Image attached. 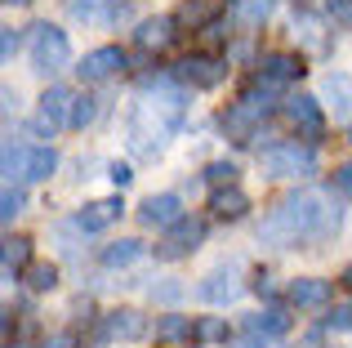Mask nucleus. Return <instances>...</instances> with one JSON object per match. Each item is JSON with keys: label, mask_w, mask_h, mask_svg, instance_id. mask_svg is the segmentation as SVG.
I'll use <instances>...</instances> for the list:
<instances>
[{"label": "nucleus", "mask_w": 352, "mask_h": 348, "mask_svg": "<svg viewBox=\"0 0 352 348\" xmlns=\"http://www.w3.org/2000/svg\"><path fill=\"white\" fill-rule=\"evenodd\" d=\"M236 23L241 27H263L267 14H272V0H236Z\"/></svg>", "instance_id": "4be33fe9"}, {"label": "nucleus", "mask_w": 352, "mask_h": 348, "mask_svg": "<svg viewBox=\"0 0 352 348\" xmlns=\"http://www.w3.org/2000/svg\"><path fill=\"white\" fill-rule=\"evenodd\" d=\"M201 237H206V224H201V219H179L174 228H165V237H161V246H156V254H161V259H179V254L197 250Z\"/></svg>", "instance_id": "423d86ee"}, {"label": "nucleus", "mask_w": 352, "mask_h": 348, "mask_svg": "<svg viewBox=\"0 0 352 348\" xmlns=\"http://www.w3.org/2000/svg\"><path fill=\"white\" fill-rule=\"evenodd\" d=\"M32 63H36V72L41 76H50V72H58V67H67V58H72V45H67V32H58V27H50V23H41V27H32Z\"/></svg>", "instance_id": "7ed1b4c3"}, {"label": "nucleus", "mask_w": 352, "mask_h": 348, "mask_svg": "<svg viewBox=\"0 0 352 348\" xmlns=\"http://www.w3.org/2000/svg\"><path fill=\"white\" fill-rule=\"evenodd\" d=\"M348 281H352V268H348Z\"/></svg>", "instance_id": "37998d69"}, {"label": "nucleus", "mask_w": 352, "mask_h": 348, "mask_svg": "<svg viewBox=\"0 0 352 348\" xmlns=\"http://www.w3.org/2000/svg\"><path fill=\"white\" fill-rule=\"evenodd\" d=\"M210 206H214V215H223V219H236V215H245V192L241 188H232V183H228V188H219L214 192V201H210Z\"/></svg>", "instance_id": "6ab92c4d"}, {"label": "nucleus", "mask_w": 352, "mask_h": 348, "mask_svg": "<svg viewBox=\"0 0 352 348\" xmlns=\"http://www.w3.org/2000/svg\"><path fill=\"white\" fill-rule=\"evenodd\" d=\"M330 299V281H321V277H299V281H290V304H299V308H321Z\"/></svg>", "instance_id": "f8f14e48"}, {"label": "nucleus", "mask_w": 352, "mask_h": 348, "mask_svg": "<svg viewBox=\"0 0 352 348\" xmlns=\"http://www.w3.org/2000/svg\"><path fill=\"white\" fill-rule=\"evenodd\" d=\"M179 76L192 80L197 89H210V85H219V80H223V63H214V58H188L179 67Z\"/></svg>", "instance_id": "ddd939ff"}, {"label": "nucleus", "mask_w": 352, "mask_h": 348, "mask_svg": "<svg viewBox=\"0 0 352 348\" xmlns=\"http://www.w3.org/2000/svg\"><path fill=\"white\" fill-rule=\"evenodd\" d=\"M206 174H210V183H219V188H223V183H236V166H232V161H214Z\"/></svg>", "instance_id": "7c9ffc66"}, {"label": "nucleus", "mask_w": 352, "mask_h": 348, "mask_svg": "<svg viewBox=\"0 0 352 348\" xmlns=\"http://www.w3.org/2000/svg\"><path fill=\"white\" fill-rule=\"evenodd\" d=\"M138 219H143V228H174L183 219V201L174 197V192H156V197L143 201Z\"/></svg>", "instance_id": "0eeeda50"}, {"label": "nucleus", "mask_w": 352, "mask_h": 348, "mask_svg": "<svg viewBox=\"0 0 352 348\" xmlns=\"http://www.w3.org/2000/svg\"><path fill=\"white\" fill-rule=\"evenodd\" d=\"M258 166H263V174H272V179H299V174L317 170V152L299 148V143H281V148H267L258 157Z\"/></svg>", "instance_id": "f03ea898"}, {"label": "nucleus", "mask_w": 352, "mask_h": 348, "mask_svg": "<svg viewBox=\"0 0 352 348\" xmlns=\"http://www.w3.org/2000/svg\"><path fill=\"white\" fill-rule=\"evenodd\" d=\"M326 98H330V107H335L339 121L352 116V80L348 76H326Z\"/></svg>", "instance_id": "dca6fc26"}, {"label": "nucleus", "mask_w": 352, "mask_h": 348, "mask_svg": "<svg viewBox=\"0 0 352 348\" xmlns=\"http://www.w3.org/2000/svg\"><path fill=\"white\" fill-rule=\"evenodd\" d=\"M285 116H290V125H294V130H303L308 139H317V134L326 130V121H321V103H317V98H308V94L290 98V103H285Z\"/></svg>", "instance_id": "1a4fd4ad"}, {"label": "nucleus", "mask_w": 352, "mask_h": 348, "mask_svg": "<svg viewBox=\"0 0 352 348\" xmlns=\"http://www.w3.org/2000/svg\"><path fill=\"white\" fill-rule=\"evenodd\" d=\"M112 179L120 183V188H125V183H129V179H134V174H129V166H112Z\"/></svg>", "instance_id": "58836bf2"}, {"label": "nucleus", "mask_w": 352, "mask_h": 348, "mask_svg": "<svg viewBox=\"0 0 352 348\" xmlns=\"http://www.w3.org/2000/svg\"><path fill=\"white\" fill-rule=\"evenodd\" d=\"M5 5H27V0H5Z\"/></svg>", "instance_id": "79ce46f5"}, {"label": "nucleus", "mask_w": 352, "mask_h": 348, "mask_svg": "<svg viewBox=\"0 0 352 348\" xmlns=\"http://www.w3.org/2000/svg\"><path fill=\"white\" fill-rule=\"evenodd\" d=\"M94 112H98V107H94V98H89V94H80L76 103H72V125H76V130H85V125L94 121Z\"/></svg>", "instance_id": "c85d7f7f"}, {"label": "nucleus", "mask_w": 352, "mask_h": 348, "mask_svg": "<svg viewBox=\"0 0 352 348\" xmlns=\"http://www.w3.org/2000/svg\"><path fill=\"white\" fill-rule=\"evenodd\" d=\"M335 183H339V188H344V192H352V166H339V174H335Z\"/></svg>", "instance_id": "4c0bfd02"}, {"label": "nucleus", "mask_w": 352, "mask_h": 348, "mask_svg": "<svg viewBox=\"0 0 352 348\" xmlns=\"http://www.w3.org/2000/svg\"><path fill=\"white\" fill-rule=\"evenodd\" d=\"M27 286H32V290H54V286H58V268H54V263H32Z\"/></svg>", "instance_id": "a878e982"}, {"label": "nucleus", "mask_w": 352, "mask_h": 348, "mask_svg": "<svg viewBox=\"0 0 352 348\" xmlns=\"http://www.w3.org/2000/svg\"><path fill=\"white\" fill-rule=\"evenodd\" d=\"M330 326H335V331H352V304H339L335 317H330Z\"/></svg>", "instance_id": "72a5a7b5"}, {"label": "nucleus", "mask_w": 352, "mask_h": 348, "mask_svg": "<svg viewBox=\"0 0 352 348\" xmlns=\"http://www.w3.org/2000/svg\"><path fill=\"white\" fill-rule=\"evenodd\" d=\"M107 5L112 0H67L72 23H107Z\"/></svg>", "instance_id": "aec40b11"}, {"label": "nucleus", "mask_w": 352, "mask_h": 348, "mask_svg": "<svg viewBox=\"0 0 352 348\" xmlns=\"http://www.w3.org/2000/svg\"><path fill=\"white\" fill-rule=\"evenodd\" d=\"M120 210H125V206H120V197L94 201V206H85V210L76 215V228H80V232H98V228H107V224H112Z\"/></svg>", "instance_id": "9b49d317"}, {"label": "nucleus", "mask_w": 352, "mask_h": 348, "mask_svg": "<svg viewBox=\"0 0 352 348\" xmlns=\"http://www.w3.org/2000/svg\"><path fill=\"white\" fill-rule=\"evenodd\" d=\"M236 348H267V344H258V340H245V344H236Z\"/></svg>", "instance_id": "a19ab883"}, {"label": "nucleus", "mask_w": 352, "mask_h": 348, "mask_svg": "<svg viewBox=\"0 0 352 348\" xmlns=\"http://www.w3.org/2000/svg\"><path fill=\"white\" fill-rule=\"evenodd\" d=\"M188 335H192L188 317H165V322L156 326V340H161V344H179V340H188Z\"/></svg>", "instance_id": "b1692460"}, {"label": "nucleus", "mask_w": 352, "mask_h": 348, "mask_svg": "<svg viewBox=\"0 0 352 348\" xmlns=\"http://www.w3.org/2000/svg\"><path fill=\"white\" fill-rule=\"evenodd\" d=\"M112 340H138L143 335V317L138 313H129V308H120V313H112L107 317V326H103Z\"/></svg>", "instance_id": "f3484780"}, {"label": "nucleus", "mask_w": 352, "mask_h": 348, "mask_svg": "<svg viewBox=\"0 0 352 348\" xmlns=\"http://www.w3.org/2000/svg\"><path fill=\"white\" fill-rule=\"evenodd\" d=\"M339 232V210L330 206L326 192H290L272 215L263 219L258 228V241L263 246H276V250H290L299 241H326V237Z\"/></svg>", "instance_id": "f257e3e1"}, {"label": "nucleus", "mask_w": 352, "mask_h": 348, "mask_svg": "<svg viewBox=\"0 0 352 348\" xmlns=\"http://www.w3.org/2000/svg\"><path fill=\"white\" fill-rule=\"evenodd\" d=\"M116 67H125V54L116 50V45H107V50H94V54H85L80 58V80H107Z\"/></svg>", "instance_id": "9d476101"}, {"label": "nucleus", "mask_w": 352, "mask_h": 348, "mask_svg": "<svg viewBox=\"0 0 352 348\" xmlns=\"http://www.w3.org/2000/svg\"><path fill=\"white\" fill-rule=\"evenodd\" d=\"M67 344H72V340H67V335H54V340H50V344H45V348H67Z\"/></svg>", "instance_id": "ea45409f"}, {"label": "nucleus", "mask_w": 352, "mask_h": 348, "mask_svg": "<svg viewBox=\"0 0 352 348\" xmlns=\"http://www.w3.org/2000/svg\"><path fill=\"white\" fill-rule=\"evenodd\" d=\"M138 254H143V246H138V241H112L103 250V263H107V268H129Z\"/></svg>", "instance_id": "5701e85b"}, {"label": "nucleus", "mask_w": 352, "mask_h": 348, "mask_svg": "<svg viewBox=\"0 0 352 348\" xmlns=\"http://www.w3.org/2000/svg\"><path fill=\"white\" fill-rule=\"evenodd\" d=\"M14 50H18V36H14V27H9L5 41H0V54H5V58H14Z\"/></svg>", "instance_id": "c9c22d12"}, {"label": "nucleus", "mask_w": 352, "mask_h": 348, "mask_svg": "<svg viewBox=\"0 0 352 348\" xmlns=\"http://www.w3.org/2000/svg\"><path fill=\"white\" fill-rule=\"evenodd\" d=\"M165 134H170V125H165L147 103H138L134 116H129V148H134L138 157H156V152L165 148Z\"/></svg>", "instance_id": "20e7f679"}, {"label": "nucleus", "mask_w": 352, "mask_h": 348, "mask_svg": "<svg viewBox=\"0 0 352 348\" xmlns=\"http://www.w3.org/2000/svg\"><path fill=\"white\" fill-rule=\"evenodd\" d=\"M27 157H32V148H14V143L5 148V174H9V179H23Z\"/></svg>", "instance_id": "bb28decb"}, {"label": "nucleus", "mask_w": 352, "mask_h": 348, "mask_svg": "<svg viewBox=\"0 0 352 348\" xmlns=\"http://www.w3.org/2000/svg\"><path fill=\"white\" fill-rule=\"evenodd\" d=\"M294 36H303V45H308V50H321V45H326V32H321V23L317 18H294Z\"/></svg>", "instance_id": "393cba45"}, {"label": "nucleus", "mask_w": 352, "mask_h": 348, "mask_svg": "<svg viewBox=\"0 0 352 348\" xmlns=\"http://www.w3.org/2000/svg\"><path fill=\"white\" fill-rule=\"evenodd\" d=\"M107 23H129V5H120V0H112V5H107Z\"/></svg>", "instance_id": "f704fd0d"}, {"label": "nucleus", "mask_w": 352, "mask_h": 348, "mask_svg": "<svg viewBox=\"0 0 352 348\" xmlns=\"http://www.w3.org/2000/svg\"><path fill=\"white\" fill-rule=\"evenodd\" d=\"M210 18V5H201V0H192V5L179 9V23H206Z\"/></svg>", "instance_id": "473e14b6"}, {"label": "nucleus", "mask_w": 352, "mask_h": 348, "mask_svg": "<svg viewBox=\"0 0 352 348\" xmlns=\"http://www.w3.org/2000/svg\"><path fill=\"white\" fill-rule=\"evenodd\" d=\"M241 295V281H236V268H214L206 281L197 286V299L201 304H232Z\"/></svg>", "instance_id": "6e6552de"}, {"label": "nucleus", "mask_w": 352, "mask_h": 348, "mask_svg": "<svg viewBox=\"0 0 352 348\" xmlns=\"http://www.w3.org/2000/svg\"><path fill=\"white\" fill-rule=\"evenodd\" d=\"M245 326H250V335H281L285 326H290V317H285L281 308H263V313H254Z\"/></svg>", "instance_id": "412c9836"}, {"label": "nucleus", "mask_w": 352, "mask_h": 348, "mask_svg": "<svg viewBox=\"0 0 352 348\" xmlns=\"http://www.w3.org/2000/svg\"><path fill=\"white\" fill-rule=\"evenodd\" d=\"M152 299H161V304H179L183 286H179V281H161V286H152Z\"/></svg>", "instance_id": "2f4dec72"}, {"label": "nucleus", "mask_w": 352, "mask_h": 348, "mask_svg": "<svg viewBox=\"0 0 352 348\" xmlns=\"http://www.w3.org/2000/svg\"><path fill=\"white\" fill-rule=\"evenodd\" d=\"M170 18H147V23H138V36H134V41L138 45H143V50H165V45H170Z\"/></svg>", "instance_id": "2eb2a0df"}, {"label": "nucleus", "mask_w": 352, "mask_h": 348, "mask_svg": "<svg viewBox=\"0 0 352 348\" xmlns=\"http://www.w3.org/2000/svg\"><path fill=\"white\" fill-rule=\"evenodd\" d=\"M72 103H76V98H72L63 85H50L45 98H41V116H36L32 130L41 134V139H54V130H58L63 121H72Z\"/></svg>", "instance_id": "39448f33"}, {"label": "nucleus", "mask_w": 352, "mask_h": 348, "mask_svg": "<svg viewBox=\"0 0 352 348\" xmlns=\"http://www.w3.org/2000/svg\"><path fill=\"white\" fill-rule=\"evenodd\" d=\"M0 215H5V224H14V219L23 215V192H18L14 183H9V188H5V197H0Z\"/></svg>", "instance_id": "cd10ccee"}, {"label": "nucleus", "mask_w": 352, "mask_h": 348, "mask_svg": "<svg viewBox=\"0 0 352 348\" xmlns=\"http://www.w3.org/2000/svg\"><path fill=\"white\" fill-rule=\"evenodd\" d=\"M299 72H303L299 58H290V54H267L263 58V80H272V85H290Z\"/></svg>", "instance_id": "4468645a"}, {"label": "nucleus", "mask_w": 352, "mask_h": 348, "mask_svg": "<svg viewBox=\"0 0 352 348\" xmlns=\"http://www.w3.org/2000/svg\"><path fill=\"white\" fill-rule=\"evenodd\" d=\"M223 335V322H201V340H219Z\"/></svg>", "instance_id": "e433bc0d"}, {"label": "nucleus", "mask_w": 352, "mask_h": 348, "mask_svg": "<svg viewBox=\"0 0 352 348\" xmlns=\"http://www.w3.org/2000/svg\"><path fill=\"white\" fill-rule=\"evenodd\" d=\"M27 259H32V246L27 241H5V268H18Z\"/></svg>", "instance_id": "c756f323"}, {"label": "nucleus", "mask_w": 352, "mask_h": 348, "mask_svg": "<svg viewBox=\"0 0 352 348\" xmlns=\"http://www.w3.org/2000/svg\"><path fill=\"white\" fill-rule=\"evenodd\" d=\"M54 166H58L54 148H32V157H27V170H23V183H41V179H50Z\"/></svg>", "instance_id": "a211bd4d"}]
</instances>
